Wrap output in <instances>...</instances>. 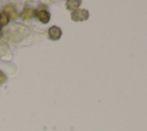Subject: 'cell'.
<instances>
[{"mask_svg":"<svg viewBox=\"0 0 147 131\" xmlns=\"http://www.w3.org/2000/svg\"><path fill=\"white\" fill-rule=\"evenodd\" d=\"M36 16L38 17V20L41 23H48L49 22V18H51V14H49V11L45 7H40L36 11Z\"/></svg>","mask_w":147,"mask_h":131,"instance_id":"1","label":"cell"},{"mask_svg":"<svg viewBox=\"0 0 147 131\" xmlns=\"http://www.w3.org/2000/svg\"><path fill=\"white\" fill-rule=\"evenodd\" d=\"M71 18L74 21H85V20L88 18V11L83 10V9H77V10L72 11Z\"/></svg>","mask_w":147,"mask_h":131,"instance_id":"2","label":"cell"},{"mask_svg":"<svg viewBox=\"0 0 147 131\" xmlns=\"http://www.w3.org/2000/svg\"><path fill=\"white\" fill-rule=\"evenodd\" d=\"M61 36H62V30L59 26L53 25V26H51L48 29V37H49V39H52V40H59L61 38Z\"/></svg>","mask_w":147,"mask_h":131,"instance_id":"3","label":"cell"},{"mask_svg":"<svg viewBox=\"0 0 147 131\" xmlns=\"http://www.w3.org/2000/svg\"><path fill=\"white\" fill-rule=\"evenodd\" d=\"M22 18H24V20H30L31 17H33V16H36V10L34 9H32V8H25L23 11H22Z\"/></svg>","mask_w":147,"mask_h":131,"instance_id":"4","label":"cell"},{"mask_svg":"<svg viewBox=\"0 0 147 131\" xmlns=\"http://www.w3.org/2000/svg\"><path fill=\"white\" fill-rule=\"evenodd\" d=\"M8 22H9V16H8L5 11H3L2 14H0V28L7 25Z\"/></svg>","mask_w":147,"mask_h":131,"instance_id":"5","label":"cell"},{"mask_svg":"<svg viewBox=\"0 0 147 131\" xmlns=\"http://www.w3.org/2000/svg\"><path fill=\"white\" fill-rule=\"evenodd\" d=\"M6 79H7V77H6V75L2 72V71H0V84H2V83H5L6 82Z\"/></svg>","mask_w":147,"mask_h":131,"instance_id":"6","label":"cell"},{"mask_svg":"<svg viewBox=\"0 0 147 131\" xmlns=\"http://www.w3.org/2000/svg\"><path fill=\"white\" fill-rule=\"evenodd\" d=\"M0 36H1V28H0Z\"/></svg>","mask_w":147,"mask_h":131,"instance_id":"7","label":"cell"}]
</instances>
